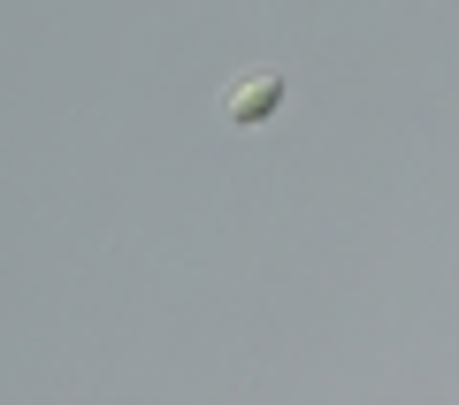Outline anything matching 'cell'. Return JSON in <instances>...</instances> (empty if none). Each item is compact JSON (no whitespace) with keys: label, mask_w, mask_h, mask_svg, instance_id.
<instances>
[{"label":"cell","mask_w":459,"mask_h":405,"mask_svg":"<svg viewBox=\"0 0 459 405\" xmlns=\"http://www.w3.org/2000/svg\"><path fill=\"white\" fill-rule=\"evenodd\" d=\"M276 108H283V69H253V77H230V84H222V115H230L238 130L276 123Z\"/></svg>","instance_id":"obj_1"}]
</instances>
